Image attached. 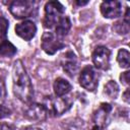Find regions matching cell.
Segmentation results:
<instances>
[{"mask_svg": "<svg viewBox=\"0 0 130 130\" xmlns=\"http://www.w3.org/2000/svg\"><path fill=\"white\" fill-rule=\"evenodd\" d=\"M12 86L14 95L22 103L29 104L34 96L30 78L21 60H16L12 68Z\"/></svg>", "mask_w": 130, "mask_h": 130, "instance_id": "obj_1", "label": "cell"}, {"mask_svg": "<svg viewBox=\"0 0 130 130\" xmlns=\"http://www.w3.org/2000/svg\"><path fill=\"white\" fill-rule=\"evenodd\" d=\"M64 6L58 1H49L45 5V16H44V26L51 28L58 23L61 15L64 13Z\"/></svg>", "mask_w": 130, "mask_h": 130, "instance_id": "obj_2", "label": "cell"}, {"mask_svg": "<svg viewBox=\"0 0 130 130\" xmlns=\"http://www.w3.org/2000/svg\"><path fill=\"white\" fill-rule=\"evenodd\" d=\"M36 8V2L34 1H27V0H15L11 2L9 5V11L10 13L17 19L26 18L31 16Z\"/></svg>", "mask_w": 130, "mask_h": 130, "instance_id": "obj_3", "label": "cell"}, {"mask_svg": "<svg viewBox=\"0 0 130 130\" xmlns=\"http://www.w3.org/2000/svg\"><path fill=\"white\" fill-rule=\"evenodd\" d=\"M72 105V101L69 98H63V96H57L55 99H52L51 96L47 98L45 100L44 107L46 108L48 113L54 114L55 116H60L67 112Z\"/></svg>", "mask_w": 130, "mask_h": 130, "instance_id": "obj_4", "label": "cell"}, {"mask_svg": "<svg viewBox=\"0 0 130 130\" xmlns=\"http://www.w3.org/2000/svg\"><path fill=\"white\" fill-rule=\"evenodd\" d=\"M79 83L88 91H94L96 89L99 85V77L92 66L87 65L81 70L79 75Z\"/></svg>", "mask_w": 130, "mask_h": 130, "instance_id": "obj_5", "label": "cell"}, {"mask_svg": "<svg viewBox=\"0 0 130 130\" xmlns=\"http://www.w3.org/2000/svg\"><path fill=\"white\" fill-rule=\"evenodd\" d=\"M41 47L48 55H54L57 51L64 48L65 45L62 40L59 39L56 35L51 31H46L42 37Z\"/></svg>", "mask_w": 130, "mask_h": 130, "instance_id": "obj_6", "label": "cell"}, {"mask_svg": "<svg viewBox=\"0 0 130 130\" xmlns=\"http://www.w3.org/2000/svg\"><path fill=\"white\" fill-rule=\"evenodd\" d=\"M111 51L105 46H98L92 53V62L95 68L108 70L110 68Z\"/></svg>", "mask_w": 130, "mask_h": 130, "instance_id": "obj_7", "label": "cell"}, {"mask_svg": "<svg viewBox=\"0 0 130 130\" xmlns=\"http://www.w3.org/2000/svg\"><path fill=\"white\" fill-rule=\"evenodd\" d=\"M101 13L106 18H118L122 15V4L119 1H104L101 4Z\"/></svg>", "mask_w": 130, "mask_h": 130, "instance_id": "obj_8", "label": "cell"}, {"mask_svg": "<svg viewBox=\"0 0 130 130\" xmlns=\"http://www.w3.org/2000/svg\"><path fill=\"white\" fill-rule=\"evenodd\" d=\"M15 34L24 41H30L37 32V26L31 20H24L15 25Z\"/></svg>", "mask_w": 130, "mask_h": 130, "instance_id": "obj_9", "label": "cell"}, {"mask_svg": "<svg viewBox=\"0 0 130 130\" xmlns=\"http://www.w3.org/2000/svg\"><path fill=\"white\" fill-rule=\"evenodd\" d=\"M47 110L44 105L41 104H31L29 105L23 113L24 118L30 121H45L47 118Z\"/></svg>", "mask_w": 130, "mask_h": 130, "instance_id": "obj_10", "label": "cell"}, {"mask_svg": "<svg viewBox=\"0 0 130 130\" xmlns=\"http://www.w3.org/2000/svg\"><path fill=\"white\" fill-rule=\"evenodd\" d=\"M63 70L70 76H74L76 71H77V58L76 55L72 51L66 52L62 56V61H61Z\"/></svg>", "mask_w": 130, "mask_h": 130, "instance_id": "obj_11", "label": "cell"}, {"mask_svg": "<svg viewBox=\"0 0 130 130\" xmlns=\"http://www.w3.org/2000/svg\"><path fill=\"white\" fill-rule=\"evenodd\" d=\"M111 110H112V107L110 104H107V103L101 104L99 110L96 112H94V114H93V121L95 122V125H98L100 128H102L104 126Z\"/></svg>", "mask_w": 130, "mask_h": 130, "instance_id": "obj_12", "label": "cell"}, {"mask_svg": "<svg viewBox=\"0 0 130 130\" xmlns=\"http://www.w3.org/2000/svg\"><path fill=\"white\" fill-rule=\"evenodd\" d=\"M53 88H54V92L56 96H64L70 92V90L72 89V85L66 79L58 77L54 81Z\"/></svg>", "mask_w": 130, "mask_h": 130, "instance_id": "obj_13", "label": "cell"}, {"mask_svg": "<svg viewBox=\"0 0 130 130\" xmlns=\"http://www.w3.org/2000/svg\"><path fill=\"white\" fill-rule=\"evenodd\" d=\"M71 27V21L67 16H62L58 23L56 24V36L59 39H63L69 31Z\"/></svg>", "mask_w": 130, "mask_h": 130, "instance_id": "obj_14", "label": "cell"}, {"mask_svg": "<svg viewBox=\"0 0 130 130\" xmlns=\"http://www.w3.org/2000/svg\"><path fill=\"white\" fill-rule=\"evenodd\" d=\"M16 47L7 40H3L0 43V56L1 57H12L16 54Z\"/></svg>", "mask_w": 130, "mask_h": 130, "instance_id": "obj_15", "label": "cell"}, {"mask_svg": "<svg viewBox=\"0 0 130 130\" xmlns=\"http://www.w3.org/2000/svg\"><path fill=\"white\" fill-rule=\"evenodd\" d=\"M104 92L110 98V99H117L118 94H119V85L117 84L116 81L114 80H110L108 81L105 86H104Z\"/></svg>", "mask_w": 130, "mask_h": 130, "instance_id": "obj_16", "label": "cell"}, {"mask_svg": "<svg viewBox=\"0 0 130 130\" xmlns=\"http://www.w3.org/2000/svg\"><path fill=\"white\" fill-rule=\"evenodd\" d=\"M117 61L122 68H128L130 65V53L127 49H120L117 54Z\"/></svg>", "mask_w": 130, "mask_h": 130, "instance_id": "obj_17", "label": "cell"}, {"mask_svg": "<svg viewBox=\"0 0 130 130\" xmlns=\"http://www.w3.org/2000/svg\"><path fill=\"white\" fill-rule=\"evenodd\" d=\"M64 126L68 130H84V128H85L84 122L78 118L68 119V120L64 121Z\"/></svg>", "mask_w": 130, "mask_h": 130, "instance_id": "obj_18", "label": "cell"}, {"mask_svg": "<svg viewBox=\"0 0 130 130\" xmlns=\"http://www.w3.org/2000/svg\"><path fill=\"white\" fill-rule=\"evenodd\" d=\"M113 29L118 35H127L129 32V20L123 19L120 21H117L113 25Z\"/></svg>", "mask_w": 130, "mask_h": 130, "instance_id": "obj_19", "label": "cell"}, {"mask_svg": "<svg viewBox=\"0 0 130 130\" xmlns=\"http://www.w3.org/2000/svg\"><path fill=\"white\" fill-rule=\"evenodd\" d=\"M8 20L3 17V16H0V39H4L6 38V35H7V29H8Z\"/></svg>", "mask_w": 130, "mask_h": 130, "instance_id": "obj_20", "label": "cell"}, {"mask_svg": "<svg viewBox=\"0 0 130 130\" xmlns=\"http://www.w3.org/2000/svg\"><path fill=\"white\" fill-rule=\"evenodd\" d=\"M11 115V110L7 107H5L4 105H0V119H4L7 118Z\"/></svg>", "mask_w": 130, "mask_h": 130, "instance_id": "obj_21", "label": "cell"}, {"mask_svg": "<svg viewBox=\"0 0 130 130\" xmlns=\"http://www.w3.org/2000/svg\"><path fill=\"white\" fill-rule=\"evenodd\" d=\"M129 71H125V72H123L121 75H120V80H121V82L123 83V84H125V85H128L129 84Z\"/></svg>", "mask_w": 130, "mask_h": 130, "instance_id": "obj_22", "label": "cell"}, {"mask_svg": "<svg viewBox=\"0 0 130 130\" xmlns=\"http://www.w3.org/2000/svg\"><path fill=\"white\" fill-rule=\"evenodd\" d=\"M0 130H15L14 126L7 123H0Z\"/></svg>", "mask_w": 130, "mask_h": 130, "instance_id": "obj_23", "label": "cell"}, {"mask_svg": "<svg viewBox=\"0 0 130 130\" xmlns=\"http://www.w3.org/2000/svg\"><path fill=\"white\" fill-rule=\"evenodd\" d=\"M4 93H5V90H4V84H3L2 81H0V100L3 99Z\"/></svg>", "mask_w": 130, "mask_h": 130, "instance_id": "obj_24", "label": "cell"}, {"mask_svg": "<svg viewBox=\"0 0 130 130\" xmlns=\"http://www.w3.org/2000/svg\"><path fill=\"white\" fill-rule=\"evenodd\" d=\"M123 100L126 103H129L130 102V99H129V89H126V91L123 93Z\"/></svg>", "mask_w": 130, "mask_h": 130, "instance_id": "obj_25", "label": "cell"}, {"mask_svg": "<svg viewBox=\"0 0 130 130\" xmlns=\"http://www.w3.org/2000/svg\"><path fill=\"white\" fill-rule=\"evenodd\" d=\"M87 3H88L87 0H86V1H75V4H77V5H79V6L85 5V4H87Z\"/></svg>", "mask_w": 130, "mask_h": 130, "instance_id": "obj_26", "label": "cell"}, {"mask_svg": "<svg viewBox=\"0 0 130 130\" xmlns=\"http://www.w3.org/2000/svg\"><path fill=\"white\" fill-rule=\"evenodd\" d=\"M24 130H43V129L42 128H39V127H27Z\"/></svg>", "mask_w": 130, "mask_h": 130, "instance_id": "obj_27", "label": "cell"}, {"mask_svg": "<svg viewBox=\"0 0 130 130\" xmlns=\"http://www.w3.org/2000/svg\"><path fill=\"white\" fill-rule=\"evenodd\" d=\"M100 129H101V128H100L98 125H94V126L92 127V129H91V130H100Z\"/></svg>", "mask_w": 130, "mask_h": 130, "instance_id": "obj_28", "label": "cell"}]
</instances>
